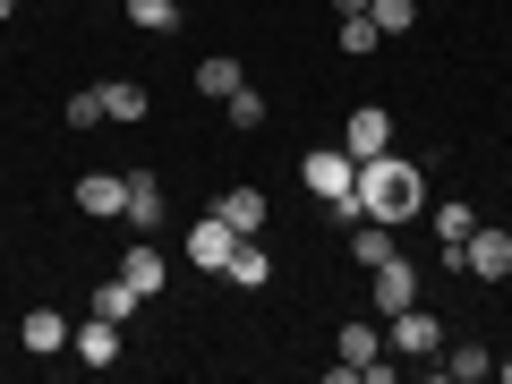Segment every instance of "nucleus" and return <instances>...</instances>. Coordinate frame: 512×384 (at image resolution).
I'll list each match as a JSON object with an SVG mask.
<instances>
[{
    "instance_id": "f257e3e1",
    "label": "nucleus",
    "mask_w": 512,
    "mask_h": 384,
    "mask_svg": "<svg viewBox=\"0 0 512 384\" xmlns=\"http://www.w3.org/2000/svg\"><path fill=\"white\" fill-rule=\"evenodd\" d=\"M419 205H427V188L410 163H393V154H367L359 163V214L367 222H410Z\"/></svg>"
},
{
    "instance_id": "f03ea898",
    "label": "nucleus",
    "mask_w": 512,
    "mask_h": 384,
    "mask_svg": "<svg viewBox=\"0 0 512 384\" xmlns=\"http://www.w3.org/2000/svg\"><path fill=\"white\" fill-rule=\"evenodd\" d=\"M299 180H308V197L342 205L350 188H359V154L350 146H316V154H299Z\"/></svg>"
},
{
    "instance_id": "7ed1b4c3",
    "label": "nucleus",
    "mask_w": 512,
    "mask_h": 384,
    "mask_svg": "<svg viewBox=\"0 0 512 384\" xmlns=\"http://www.w3.org/2000/svg\"><path fill=\"white\" fill-rule=\"evenodd\" d=\"M453 274H470V282H504V274H512V231H495V222H478V231L461 239Z\"/></svg>"
},
{
    "instance_id": "20e7f679",
    "label": "nucleus",
    "mask_w": 512,
    "mask_h": 384,
    "mask_svg": "<svg viewBox=\"0 0 512 384\" xmlns=\"http://www.w3.org/2000/svg\"><path fill=\"white\" fill-rule=\"evenodd\" d=\"M402 308H419V265L393 248V256L376 265V316H402Z\"/></svg>"
},
{
    "instance_id": "39448f33",
    "label": "nucleus",
    "mask_w": 512,
    "mask_h": 384,
    "mask_svg": "<svg viewBox=\"0 0 512 384\" xmlns=\"http://www.w3.org/2000/svg\"><path fill=\"white\" fill-rule=\"evenodd\" d=\"M342 146L359 154V163H367V154H393V111L359 103V111H350V120H342Z\"/></svg>"
},
{
    "instance_id": "423d86ee",
    "label": "nucleus",
    "mask_w": 512,
    "mask_h": 384,
    "mask_svg": "<svg viewBox=\"0 0 512 384\" xmlns=\"http://www.w3.org/2000/svg\"><path fill=\"white\" fill-rule=\"evenodd\" d=\"M384 325H393V350H402V359H436L444 350V325L427 308H402V316H384Z\"/></svg>"
},
{
    "instance_id": "0eeeda50",
    "label": "nucleus",
    "mask_w": 512,
    "mask_h": 384,
    "mask_svg": "<svg viewBox=\"0 0 512 384\" xmlns=\"http://www.w3.org/2000/svg\"><path fill=\"white\" fill-rule=\"evenodd\" d=\"M231 248H239V231L222 214H205L197 231H188V265H205V274H222V265H231Z\"/></svg>"
},
{
    "instance_id": "6e6552de",
    "label": "nucleus",
    "mask_w": 512,
    "mask_h": 384,
    "mask_svg": "<svg viewBox=\"0 0 512 384\" xmlns=\"http://www.w3.org/2000/svg\"><path fill=\"white\" fill-rule=\"evenodd\" d=\"M77 214H94V222L128 214V180L120 171H86V180H77Z\"/></svg>"
},
{
    "instance_id": "1a4fd4ad",
    "label": "nucleus",
    "mask_w": 512,
    "mask_h": 384,
    "mask_svg": "<svg viewBox=\"0 0 512 384\" xmlns=\"http://www.w3.org/2000/svg\"><path fill=\"white\" fill-rule=\"evenodd\" d=\"M163 222H171L163 180H154V171H137V180H128V231H163Z\"/></svg>"
},
{
    "instance_id": "9d476101",
    "label": "nucleus",
    "mask_w": 512,
    "mask_h": 384,
    "mask_svg": "<svg viewBox=\"0 0 512 384\" xmlns=\"http://www.w3.org/2000/svg\"><path fill=\"white\" fill-rule=\"evenodd\" d=\"M69 350L86 367H111L120 359V325H111V316H86V325H69Z\"/></svg>"
},
{
    "instance_id": "9b49d317",
    "label": "nucleus",
    "mask_w": 512,
    "mask_h": 384,
    "mask_svg": "<svg viewBox=\"0 0 512 384\" xmlns=\"http://www.w3.org/2000/svg\"><path fill=\"white\" fill-rule=\"evenodd\" d=\"M214 214L231 222L239 239H256V222H265V188H222V197H214Z\"/></svg>"
},
{
    "instance_id": "f8f14e48",
    "label": "nucleus",
    "mask_w": 512,
    "mask_h": 384,
    "mask_svg": "<svg viewBox=\"0 0 512 384\" xmlns=\"http://www.w3.org/2000/svg\"><path fill=\"white\" fill-rule=\"evenodd\" d=\"M18 342L43 350V359H60V350H69V316H60V308H35V316L18 325Z\"/></svg>"
},
{
    "instance_id": "ddd939ff",
    "label": "nucleus",
    "mask_w": 512,
    "mask_h": 384,
    "mask_svg": "<svg viewBox=\"0 0 512 384\" xmlns=\"http://www.w3.org/2000/svg\"><path fill=\"white\" fill-rule=\"evenodd\" d=\"M188 86H197V94H214V103H231V94L248 86V77H239V60H231V52H214V60H197V77H188Z\"/></svg>"
},
{
    "instance_id": "4468645a",
    "label": "nucleus",
    "mask_w": 512,
    "mask_h": 384,
    "mask_svg": "<svg viewBox=\"0 0 512 384\" xmlns=\"http://www.w3.org/2000/svg\"><path fill=\"white\" fill-rule=\"evenodd\" d=\"M222 274H231L239 291H265V282H274V256L256 248V239H239V248H231V265H222Z\"/></svg>"
},
{
    "instance_id": "2eb2a0df",
    "label": "nucleus",
    "mask_w": 512,
    "mask_h": 384,
    "mask_svg": "<svg viewBox=\"0 0 512 384\" xmlns=\"http://www.w3.org/2000/svg\"><path fill=\"white\" fill-rule=\"evenodd\" d=\"M120 18L137 26V35H171V26H180V0H120Z\"/></svg>"
},
{
    "instance_id": "dca6fc26",
    "label": "nucleus",
    "mask_w": 512,
    "mask_h": 384,
    "mask_svg": "<svg viewBox=\"0 0 512 384\" xmlns=\"http://www.w3.org/2000/svg\"><path fill=\"white\" fill-rule=\"evenodd\" d=\"M427 222H436V239H444V265H453V256H461V239L478 231V214H470V205H461V197H453V205H436V214H427Z\"/></svg>"
},
{
    "instance_id": "f3484780",
    "label": "nucleus",
    "mask_w": 512,
    "mask_h": 384,
    "mask_svg": "<svg viewBox=\"0 0 512 384\" xmlns=\"http://www.w3.org/2000/svg\"><path fill=\"white\" fill-rule=\"evenodd\" d=\"M436 376H453V384H478V376H495V359H487L478 342H453V350L436 359Z\"/></svg>"
},
{
    "instance_id": "a211bd4d",
    "label": "nucleus",
    "mask_w": 512,
    "mask_h": 384,
    "mask_svg": "<svg viewBox=\"0 0 512 384\" xmlns=\"http://www.w3.org/2000/svg\"><path fill=\"white\" fill-rule=\"evenodd\" d=\"M120 282H128L137 299H154V291H163V256H154V248H128V256H120Z\"/></svg>"
},
{
    "instance_id": "6ab92c4d",
    "label": "nucleus",
    "mask_w": 512,
    "mask_h": 384,
    "mask_svg": "<svg viewBox=\"0 0 512 384\" xmlns=\"http://www.w3.org/2000/svg\"><path fill=\"white\" fill-rule=\"evenodd\" d=\"M333 359H342V367H367V359H384L376 325H342V333H333Z\"/></svg>"
},
{
    "instance_id": "aec40b11",
    "label": "nucleus",
    "mask_w": 512,
    "mask_h": 384,
    "mask_svg": "<svg viewBox=\"0 0 512 384\" xmlns=\"http://www.w3.org/2000/svg\"><path fill=\"white\" fill-rule=\"evenodd\" d=\"M103 120H146V86L111 77V86H103Z\"/></svg>"
},
{
    "instance_id": "412c9836",
    "label": "nucleus",
    "mask_w": 512,
    "mask_h": 384,
    "mask_svg": "<svg viewBox=\"0 0 512 384\" xmlns=\"http://www.w3.org/2000/svg\"><path fill=\"white\" fill-rule=\"evenodd\" d=\"M350 256H359L367 274H376L384 256H393V231H384V222H359V231H350Z\"/></svg>"
},
{
    "instance_id": "4be33fe9",
    "label": "nucleus",
    "mask_w": 512,
    "mask_h": 384,
    "mask_svg": "<svg viewBox=\"0 0 512 384\" xmlns=\"http://www.w3.org/2000/svg\"><path fill=\"white\" fill-rule=\"evenodd\" d=\"M137 308H146V299L128 291V282H120V274H111V282H103V291H94V316H111V325H128V316H137Z\"/></svg>"
},
{
    "instance_id": "5701e85b",
    "label": "nucleus",
    "mask_w": 512,
    "mask_h": 384,
    "mask_svg": "<svg viewBox=\"0 0 512 384\" xmlns=\"http://www.w3.org/2000/svg\"><path fill=\"white\" fill-rule=\"evenodd\" d=\"M367 18H376V35H410L419 26V0H367Z\"/></svg>"
},
{
    "instance_id": "b1692460",
    "label": "nucleus",
    "mask_w": 512,
    "mask_h": 384,
    "mask_svg": "<svg viewBox=\"0 0 512 384\" xmlns=\"http://www.w3.org/2000/svg\"><path fill=\"white\" fill-rule=\"evenodd\" d=\"M222 111H231V128H248V137L265 128V94H256V86H239V94H231Z\"/></svg>"
},
{
    "instance_id": "393cba45",
    "label": "nucleus",
    "mask_w": 512,
    "mask_h": 384,
    "mask_svg": "<svg viewBox=\"0 0 512 384\" xmlns=\"http://www.w3.org/2000/svg\"><path fill=\"white\" fill-rule=\"evenodd\" d=\"M376 43H384V35H376V18H342V52H350V60H367Z\"/></svg>"
},
{
    "instance_id": "a878e982",
    "label": "nucleus",
    "mask_w": 512,
    "mask_h": 384,
    "mask_svg": "<svg viewBox=\"0 0 512 384\" xmlns=\"http://www.w3.org/2000/svg\"><path fill=\"white\" fill-rule=\"evenodd\" d=\"M103 120V86H86V94H69V128H94Z\"/></svg>"
},
{
    "instance_id": "bb28decb",
    "label": "nucleus",
    "mask_w": 512,
    "mask_h": 384,
    "mask_svg": "<svg viewBox=\"0 0 512 384\" xmlns=\"http://www.w3.org/2000/svg\"><path fill=\"white\" fill-rule=\"evenodd\" d=\"M333 18H367V0H333Z\"/></svg>"
},
{
    "instance_id": "cd10ccee",
    "label": "nucleus",
    "mask_w": 512,
    "mask_h": 384,
    "mask_svg": "<svg viewBox=\"0 0 512 384\" xmlns=\"http://www.w3.org/2000/svg\"><path fill=\"white\" fill-rule=\"evenodd\" d=\"M495 376H504V384H512V359H495Z\"/></svg>"
},
{
    "instance_id": "c85d7f7f",
    "label": "nucleus",
    "mask_w": 512,
    "mask_h": 384,
    "mask_svg": "<svg viewBox=\"0 0 512 384\" xmlns=\"http://www.w3.org/2000/svg\"><path fill=\"white\" fill-rule=\"evenodd\" d=\"M9 9H18V0H0V18H9Z\"/></svg>"
},
{
    "instance_id": "c756f323",
    "label": "nucleus",
    "mask_w": 512,
    "mask_h": 384,
    "mask_svg": "<svg viewBox=\"0 0 512 384\" xmlns=\"http://www.w3.org/2000/svg\"><path fill=\"white\" fill-rule=\"evenodd\" d=\"M86 9H111V0H86Z\"/></svg>"
}]
</instances>
